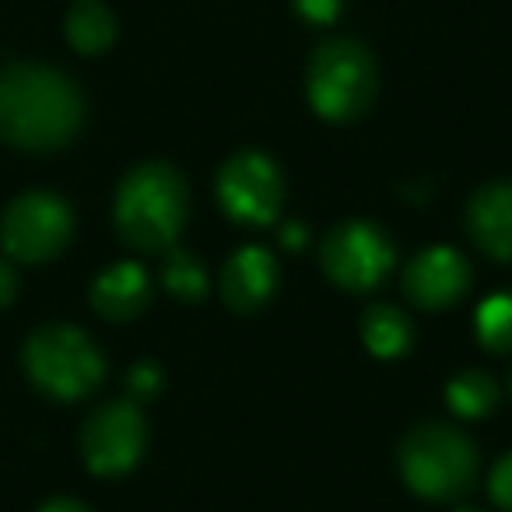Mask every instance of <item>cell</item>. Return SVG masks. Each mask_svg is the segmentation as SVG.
<instances>
[{
	"label": "cell",
	"instance_id": "cell-1",
	"mask_svg": "<svg viewBox=\"0 0 512 512\" xmlns=\"http://www.w3.org/2000/svg\"><path fill=\"white\" fill-rule=\"evenodd\" d=\"M85 99L64 71L11 64L0 71V141L25 151H53L81 127Z\"/></svg>",
	"mask_w": 512,
	"mask_h": 512
},
{
	"label": "cell",
	"instance_id": "cell-2",
	"mask_svg": "<svg viewBox=\"0 0 512 512\" xmlns=\"http://www.w3.org/2000/svg\"><path fill=\"white\" fill-rule=\"evenodd\" d=\"M186 183L172 165L144 162L116 190V232L141 253H162L186 221Z\"/></svg>",
	"mask_w": 512,
	"mask_h": 512
},
{
	"label": "cell",
	"instance_id": "cell-3",
	"mask_svg": "<svg viewBox=\"0 0 512 512\" xmlns=\"http://www.w3.org/2000/svg\"><path fill=\"white\" fill-rule=\"evenodd\" d=\"M379 88L376 57L358 39H327L313 50L306 92L313 109L330 123H351L369 113Z\"/></svg>",
	"mask_w": 512,
	"mask_h": 512
},
{
	"label": "cell",
	"instance_id": "cell-4",
	"mask_svg": "<svg viewBox=\"0 0 512 512\" xmlns=\"http://www.w3.org/2000/svg\"><path fill=\"white\" fill-rule=\"evenodd\" d=\"M400 474L407 488L432 502H449L470 491L477 477V449L449 425H421L400 446Z\"/></svg>",
	"mask_w": 512,
	"mask_h": 512
},
{
	"label": "cell",
	"instance_id": "cell-5",
	"mask_svg": "<svg viewBox=\"0 0 512 512\" xmlns=\"http://www.w3.org/2000/svg\"><path fill=\"white\" fill-rule=\"evenodd\" d=\"M22 362L32 383L46 397L57 400L88 397L102 383V372H106V362H102L92 337L81 334L78 327H64V323L36 330L29 337V344H25Z\"/></svg>",
	"mask_w": 512,
	"mask_h": 512
},
{
	"label": "cell",
	"instance_id": "cell-6",
	"mask_svg": "<svg viewBox=\"0 0 512 512\" xmlns=\"http://www.w3.org/2000/svg\"><path fill=\"white\" fill-rule=\"evenodd\" d=\"M74 232L71 207L53 193H25L0 218V242L18 264H43L67 246Z\"/></svg>",
	"mask_w": 512,
	"mask_h": 512
},
{
	"label": "cell",
	"instance_id": "cell-7",
	"mask_svg": "<svg viewBox=\"0 0 512 512\" xmlns=\"http://www.w3.org/2000/svg\"><path fill=\"white\" fill-rule=\"evenodd\" d=\"M393 260H397L393 242L383 235V228L369 225V221L337 225L320 246L323 271L344 292H369V288H376L393 271Z\"/></svg>",
	"mask_w": 512,
	"mask_h": 512
},
{
	"label": "cell",
	"instance_id": "cell-8",
	"mask_svg": "<svg viewBox=\"0 0 512 512\" xmlns=\"http://www.w3.org/2000/svg\"><path fill=\"white\" fill-rule=\"evenodd\" d=\"M218 200L239 225H271L285 200V179L264 151H239L218 172Z\"/></svg>",
	"mask_w": 512,
	"mask_h": 512
},
{
	"label": "cell",
	"instance_id": "cell-9",
	"mask_svg": "<svg viewBox=\"0 0 512 512\" xmlns=\"http://www.w3.org/2000/svg\"><path fill=\"white\" fill-rule=\"evenodd\" d=\"M148 442V425L134 400H113L99 407L81 428V456L88 470L102 477L127 474L144 453Z\"/></svg>",
	"mask_w": 512,
	"mask_h": 512
},
{
	"label": "cell",
	"instance_id": "cell-10",
	"mask_svg": "<svg viewBox=\"0 0 512 512\" xmlns=\"http://www.w3.org/2000/svg\"><path fill=\"white\" fill-rule=\"evenodd\" d=\"M470 288V267L456 249L432 246L404 271V292L418 309H446Z\"/></svg>",
	"mask_w": 512,
	"mask_h": 512
},
{
	"label": "cell",
	"instance_id": "cell-11",
	"mask_svg": "<svg viewBox=\"0 0 512 512\" xmlns=\"http://www.w3.org/2000/svg\"><path fill=\"white\" fill-rule=\"evenodd\" d=\"M278 288V264L264 246H246L221 271V295L235 313H256Z\"/></svg>",
	"mask_w": 512,
	"mask_h": 512
},
{
	"label": "cell",
	"instance_id": "cell-12",
	"mask_svg": "<svg viewBox=\"0 0 512 512\" xmlns=\"http://www.w3.org/2000/svg\"><path fill=\"white\" fill-rule=\"evenodd\" d=\"M467 232L495 260H512V183H491L467 204Z\"/></svg>",
	"mask_w": 512,
	"mask_h": 512
},
{
	"label": "cell",
	"instance_id": "cell-13",
	"mask_svg": "<svg viewBox=\"0 0 512 512\" xmlns=\"http://www.w3.org/2000/svg\"><path fill=\"white\" fill-rule=\"evenodd\" d=\"M148 274L137 264H113L92 285V306L106 320H134L148 306Z\"/></svg>",
	"mask_w": 512,
	"mask_h": 512
},
{
	"label": "cell",
	"instance_id": "cell-14",
	"mask_svg": "<svg viewBox=\"0 0 512 512\" xmlns=\"http://www.w3.org/2000/svg\"><path fill=\"white\" fill-rule=\"evenodd\" d=\"M67 43L81 53V57H99L113 46L116 39V18L113 11L102 4V0H78L71 11H67Z\"/></svg>",
	"mask_w": 512,
	"mask_h": 512
},
{
	"label": "cell",
	"instance_id": "cell-15",
	"mask_svg": "<svg viewBox=\"0 0 512 512\" xmlns=\"http://www.w3.org/2000/svg\"><path fill=\"white\" fill-rule=\"evenodd\" d=\"M362 341L376 358H400L414 341L407 316L393 306H372L362 316Z\"/></svg>",
	"mask_w": 512,
	"mask_h": 512
},
{
	"label": "cell",
	"instance_id": "cell-16",
	"mask_svg": "<svg viewBox=\"0 0 512 512\" xmlns=\"http://www.w3.org/2000/svg\"><path fill=\"white\" fill-rule=\"evenodd\" d=\"M446 400L460 418H484L488 411H495L498 386L491 383L484 372L470 369V372H460V376L446 386Z\"/></svg>",
	"mask_w": 512,
	"mask_h": 512
},
{
	"label": "cell",
	"instance_id": "cell-17",
	"mask_svg": "<svg viewBox=\"0 0 512 512\" xmlns=\"http://www.w3.org/2000/svg\"><path fill=\"white\" fill-rule=\"evenodd\" d=\"M477 337L491 351H512V295H491L477 309Z\"/></svg>",
	"mask_w": 512,
	"mask_h": 512
},
{
	"label": "cell",
	"instance_id": "cell-18",
	"mask_svg": "<svg viewBox=\"0 0 512 512\" xmlns=\"http://www.w3.org/2000/svg\"><path fill=\"white\" fill-rule=\"evenodd\" d=\"M165 288H169L176 299H186V302H197L200 295H204L207 288V278H204V267H200L197 256L190 253H169V260H165Z\"/></svg>",
	"mask_w": 512,
	"mask_h": 512
},
{
	"label": "cell",
	"instance_id": "cell-19",
	"mask_svg": "<svg viewBox=\"0 0 512 512\" xmlns=\"http://www.w3.org/2000/svg\"><path fill=\"white\" fill-rule=\"evenodd\" d=\"M302 22L309 25H330L344 11V0H292Z\"/></svg>",
	"mask_w": 512,
	"mask_h": 512
},
{
	"label": "cell",
	"instance_id": "cell-20",
	"mask_svg": "<svg viewBox=\"0 0 512 512\" xmlns=\"http://www.w3.org/2000/svg\"><path fill=\"white\" fill-rule=\"evenodd\" d=\"M488 488H491V498H495L498 509L512 512V453H509V456H502V460L495 463Z\"/></svg>",
	"mask_w": 512,
	"mask_h": 512
},
{
	"label": "cell",
	"instance_id": "cell-21",
	"mask_svg": "<svg viewBox=\"0 0 512 512\" xmlns=\"http://www.w3.org/2000/svg\"><path fill=\"white\" fill-rule=\"evenodd\" d=\"M127 386H130V397H134V404H137V400H148V397H155V393H158V386H162V376H158V369H155V365H151V362H144V365H134V369H130Z\"/></svg>",
	"mask_w": 512,
	"mask_h": 512
},
{
	"label": "cell",
	"instance_id": "cell-22",
	"mask_svg": "<svg viewBox=\"0 0 512 512\" xmlns=\"http://www.w3.org/2000/svg\"><path fill=\"white\" fill-rule=\"evenodd\" d=\"M15 292H18L15 271H11V264H4V260H0V309H4L11 299H15Z\"/></svg>",
	"mask_w": 512,
	"mask_h": 512
},
{
	"label": "cell",
	"instance_id": "cell-23",
	"mask_svg": "<svg viewBox=\"0 0 512 512\" xmlns=\"http://www.w3.org/2000/svg\"><path fill=\"white\" fill-rule=\"evenodd\" d=\"M43 512H88L81 502H74V498H53L50 505H43Z\"/></svg>",
	"mask_w": 512,
	"mask_h": 512
},
{
	"label": "cell",
	"instance_id": "cell-24",
	"mask_svg": "<svg viewBox=\"0 0 512 512\" xmlns=\"http://www.w3.org/2000/svg\"><path fill=\"white\" fill-rule=\"evenodd\" d=\"M281 242H285L288 249H302V246H306V228H302V225H288L285 228V239H281Z\"/></svg>",
	"mask_w": 512,
	"mask_h": 512
},
{
	"label": "cell",
	"instance_id": "cell-25",
	"mask_svg": "<svg viewBox=\"0 0 512 512\" xmlns=\"http://www.w3.org/2000/svg\"><path fill=\"white\" fill-rule=\"evenodd\" d=\"M456 512H477V509H456Z\"/></svg>",
	"mask_w": 512,
	"mask_h": 512
}]
</instances>
